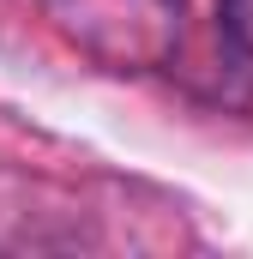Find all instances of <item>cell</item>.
<instances>
[{
    "label": "cell",
    "mask_w": 253,
    "mask_h": 259,
    "mask_svg": "<svg viewBox=\"0 0 253 259\" xmlns=\"http://www.w3.org/2000/svg\"><path fill=\"white\" fill-rule=\"evenodd\" d=\"M217 24H223L229 49L253 66V0H217Z\"/></svg>",
    "instance_id": "1"
}]
</instances>
